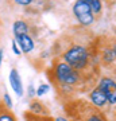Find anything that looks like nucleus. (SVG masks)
<instances>
[{"label":"nucleus","mask_w":116,"mask_h":121,"mask_svg":"<svg viewBox=\"0 0 116 121\" xmlns=\"http://www.w3.org/2000/svg\"><path fill=\"white\" fill-rule=\"evenodd\" d=\"M88 52L84 47L81 46H76V47L70 48L66 54H65V60L66 65H69L73 70H81L88 65Z\"/></svg>","instance_id":"nucleus-1"},{"label":"nucleus","mask_w":116,"mask_h":121,"mask_svg":"<svg viewBox=\"0 0 116 121\" xmlns=\"http://www.w3.org/2000/svg\"><path fill=\"white\" fill-rule=\"evenodd\" d=\"M73 12L82 24L89 26L93 23V13L89 8L88 1H77L73 7Z\"/></svg>","instance_id":"nucleus-2"},{"label":"nucleus","mask_w":116,"mask_h":121,"mask_svg":"<svg viewBox=\"0 0 116 121\" xmlns=\"http://www.w3.org/2000/svg\"><path fill=\"white\" fill-rule=\"evenodd\" d=\"M57 77H58V81H61V82L72 85L78 81L80 74L66 63H60L57 66Z\"/></svg>","instance_id":"nucleus-3"},{"label":"nucleus","mask_w":116,"mask_h":121,"mask_svg":"<svg viewBox=\"0 0 116 121\" xmlns=\"http://www.w3.org/2000/svg\"><path fill=\"white\" fill-rule=\"evenodd\" d=\"M100 90L104 93L107 101H109L112 105H115V81L111 78H103L100 81Z\"/></svg>","instance_id":"nucleus-4"},{"label":"nucleus","mask_w":116,"mask_h":121,"mask_svg":"<svg viewBox=\"0 0 116 121\" xmlns=\"http://www.w3.org/2000/svg\"><path fill=\"white\" fill-rule=\"evenodd\" d=\"M9 82H11V86H12L14 91L18 95H22L23 94V87H22V81H20V77L15 69L11 70L9 73Z\"/></svg>","instance_id":"nucleus-5"},{"label":"nucleus","mask_w":116,"mask_h":121,"mask_svg":"<svg viewBox=\"0 0 116 121\" xmlns=\"http://www.w3.org/2000/svg\"><path fill=\"white\" fill-rule=\"evenodd\" d=\"M90 99H92V102L97 106H103L105 102H107V98H105V95L101 90H100V87H96L95 90L92 91V94H90Z\"/></svg>","instance_id":"nucleus-6"},{"label":"nucleus","mask_w":116,"mask_h":121,"mask_svg":"<svg viewBox=\"0 0 116 121\" xmlns=\"http://www.w3.org/2000/svg\"><path fill=\"white\" fill-rule=\"evenodd\" d=\"M16 39L19 42V46L22 47V50L24 52H28L34 48V43H32V40H31V38L28 35H23V36H19Z\"/></svg>","instance_id":"nucleus-7"},{"label":"nucleus","mask_w":116,"mask_h":121,"mask_svg":"<svg viewBox=\"0 0 116 121\" xmlns=\"http://www.w3.org/2000/svg\"><path fill=\"white\" fill-rule=\"evenodd\" d=\"M27 30H28V28H27V24L24 22H22V20H19V22H16L14 24V32H15V36H16V38L26 35Z\"/></svg>","instance_id":"nucleus-8"},{"label":"nucleus","mask_w":116,"mask_h":121,"mask_svg":"<svg viewBox=\"0 0 116 121\" xmlns=\"http://www.w3.org/2000/svg\"><path fill=\"white\" fill-rule=\"evenodd\" d=\"M88 4H89V8L92 11V13H99L101 11V4L97 0H90V1H88Z\"/></svg>","instance_id":"nucleus-9"},{"label":"nucleus","mask_w":116,"mask_h":121,"mask_svg":"<svg viewBox=\"0 0 116 121\" xmlns=\"http://www.w3.org/2000/svg\"><path fill=\"white\" fill-rule=\"evenodd\" d=\"M0 121H15V118L9 113H3L0 114Z\"/></svg>","instance_id":"nucleus-10"},{"label":"nucleus","mask_w":116,"mask_h":121,"mask_svg":"<svg viewBox=\"0 0 116 121\" xmlns=\"http://www.w3.org/2000/svg\"><path fill=\"white\" fill-rule=\"evenodd\" d=\"M31 109L34 110V112H43V106L38 102H32L31 104Z\"/></svg>","instance_id":"nucleus-11"},{"label":"nucleus","mask_w":116,"mask_h":121,"mask_svg":"<svg viewBox=\"0 0 116 121\" xmlns=\"http://www.w3.org/2000/svg\"><path fill=\"white\" fill-rule=\"evenodd\" d=\"M47 90H49L47 85H41V86H39V89H38V91H37V94H38V95H43Z\"/></svg>","instance_id":"nucleus-12"},{"label":"nucleus","mask_w":116,"mask_h":121,"mask_svg":"<svg viewBox=\"0 0 116 121\" xmlns=\"http://www.w3.org/2000/svg\"><path fill=\"white\" fill-rule=\"evenodd\" d=\"M4 101H5V102H7V105H8L9 108L12 106V102H11V98H9V95L7 94V93H5V94H4Z\"/></svg>","instance_id":"nucleus-13"},{"label":"nucleus","mask_w":116,"mask_h":121,"mask_svg":"<svg viewBox=\"0 0 116 121\" xmlns=\"http://www.w3.org/2000/svg\"><path fill=\"white\" fill-rule=\"evenodd\" d=\"M12 50L15 51V54H16V55H19V54H20V51H19V48H18L16 42H12Z\"/></svg>","instance_id":"nucleus-14"},{"label":"nucleus","mask_w":116,"mask_h":121,"mask_svg":"<svg viewBox=\"0 0 116 121\" xmlns=\"http://www.w3.org/2000/svg\"><path fill=\"white\" fill-rule=\"evenodd\" d=\"M16 3H18V4H22V5H23V4L27 5V4H30V3H31V0H16Z\"/></svg>","instance_id":"nucleus-15"},{"label":"nucleus","mask_w":116,"mask_h":121,"mask_svg":"<svg viewBox=\"0 0 116 121\" xmlns=\"http://www.w3.org/2000/svg\"><path fill=\"white\" fill-rule=\"evenodd\" d=\"M89 121H103V118H101L100 116H97V114H95V116H92L89 118Z\"/></svg>","instance_id":"nucleus-16"},{"label":"nucleus","mask_w":116,"mask_h":121,"mask_svg":"<svg viewBox=\"0 0 116 121\" xmlns=\"http://www.w3.org/2000/svg\"><path fill=\"white\" fill-rule=\"evenodd\" d=\"M56 121H68V120H66V118H62V117H58Z\"/></svg>","instance_id":"nucleus-17"},{"label":"nucleus","mask_w":116,"mask_h":121,"mask_svg":"<svg viewBox=\"0 0 116 121\" xmlns=\"http://www.w3.org/2000/svg\"><path fill=\"white\" fill-rule=\"evenodd\" d=\"M1 59H3V50H0V63H1Z\"/></svg>","instance_id":"nucleus-18"},{"label":"nucleus","mask_w":116,"mask_h":121,"mask_svg":"<svg viewBox=\"0 0 116 121\" xmlns=\"http://www.w3.org/2000/svg\"><path fill=\"white\" fill-rule=\"evenodd\" d=\"M34 94V90H32V86H30V95Z\"/></svg>","instance_id":"nucleus-19"}]
</instances>
